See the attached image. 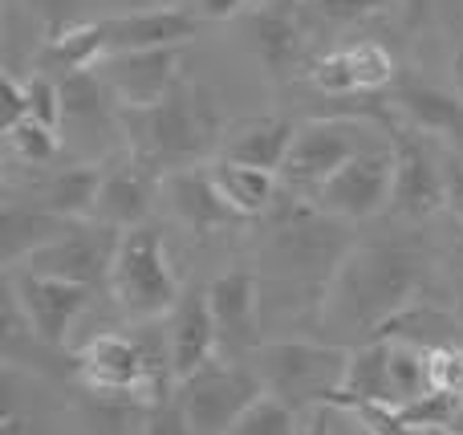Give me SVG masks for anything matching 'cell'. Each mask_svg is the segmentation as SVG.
I'll list each match as a JSON object with an SVG mask.
<instances>
[{
  "instance_id": "cell-23",
  "label": "cell",
  "mask_w": 463,
  "mask_h": 435,
  "mask_svg": "<svg viewBox=\"0 0 463 435\" xmlns=\"http://www.w3.org/2000/svg\"><path fill=\"white\" fill-rule=\"evenodd\" d=\"M293 138H297V127L288 118H248L224 138V155L220 159H236V163H248V167H264L280 175L288 151H293Z\"/></svg>"
},
{
  "instance_id": "cell-39",
  "label": "cell",
  "mask_w": 463,
  "mask_h": 435,
  "mask_svg": "<svg viewBox=\"0 0 463 435\" xmlns=\"http://www.w3.org/2000/svg\"><path fill=\"white\" fill-rule=\"evenodd\" d=\"M451 73H456V86L463 90V41L456 45V53H451Z\"/></svg>"
},
{
  "instance_id": "cell-34",
  "label": "cell",
  "mask_w": 463,
  "mask_h": 435,
  "mask_svg": "<svg viewBox=\"0 0 463 435\" xmlns=\"http://www.w3.org/2000/svg\"><path fill=\"white\" fill-rule=\"evenodd\" d=\"M391 0H313V8H317L326 21H362V16L378 13V8H386Z\"/></svg>"
},
{
  "instance_id": "cell-4",
  "label": "cell",
  "mask_w": 463,
  "mask_h": 435,
  "mask_svg": "<svg viewBox=\"0 0 463 435\" xmlns=\"http://www.w3.org/2000/svg\"><path fill=\"white\" fill-rule=\"evenodd\" d=\"M110 298L130 322H159L179 306V281L171 269L167 244L155 224H138L118 236L110 265Z\"/></svg>"
},
{
  "instance_id": "cell-13",
  "label": "cell",
  "mask_w": 463,
  "mask_h": 435,
  "mask_svg": "<svg viewBox=\"0 0 463 435\" xmlns=\"http://www.w3.org/2000/svg\"><path fill=\"white\" fill-rule=\"evenodd\" d=\"M244 37L252 45V53L264 61V70L272 73V81H288L293 70H301L305 61V5L301 0H256L244 16Z\"/></svg>"
},
{
  "instance_id": "cell-28",
  "label": "cell",
  "mask_w": 463,
  "mask_h": 435,
  "mask_svg": "<svg viewBox=\"0 0 463 435\" xmlns=\"http://www.w3.org/2000/svg\"><path fill=\"white\" fill-rule=\"evenodd\" d=\"M345 57H350V70H354V86H358V94H383V90H394V81L402 78L394 53L386 45H378V41H358V45H345Z\"/></svg>"
},
{
  "instance_id": "cell-6",
  "label": "cell",
  "mask_w": 463,
  "mask_h": 435,
  "mask_svg": "<svg viewBox=\"0 0 463 435\" xmlns=\"http://www.w3.org/2000/svg\"><path fill=\"white\" fill-rule=\"evenodd\" d=\"M374 151L370 147V127L354 118H309L297 127L293 151H288L285 167H280V184L288 192L309 200L326 179H334L350 159Z\"/></svg>"
},
{
  "instance_id": "cell-42",
  "label": "cell",
  "mask_w": 463,
  "mask_h": 435,
  "mask_svg": "<svg viewBox=\"0 0 463 435\" xmlns=\"http://www.w3.org/2000/svg\"><path fill=\"white\" fill-rule=\"evenodd\" d=\"M456 265L463 269V236H459V244H456Z\"/></svg>"
},
{
  "instance_id": "cell-31",
  "label": "cell",
  "mask_w": 463,
  "mask_h": 435,
  "mask_svg": "<svg viewBox=\"0 0 463 435\" xmlns=\"http://www.w3.org/2000/svg\"><path fill=\"white\" fill-rule=\"evenodd\" d=\"M305 81H309L313 90H321L326 98L358 94L345 49H334V53H317V57H309V65H305Z\"/></svg>"
},
{
  "instance_id": "cell-2",
  "label": "cell",
  "mask_w": 463,
  "mask_h": 435,
  "mask_svg": "<svg viewBox=\"0 0 463 435\" xmlns=\"http://www.w3.org/2000/svg\"><path fill=\"white\" fill-rule=\"evenodd\" d=\"M118 135L127 138V155H135L159 179L171 171L203 167L228 138L216 94L187 78L155 106H122Z\"/></svg>"
},
{
  "instance_id": "cell-19",
  "label": "cell",
  "mask_w": 463,
  "mask_h": 435,
  "mask_svg": "<svg viewBox=\"0 0 463 435\" xmlns=\"http://www.w3.org/2000/svg\"><path fill=\"white\" fill-rule=\"evenodd\" d=\"M167 338H171V358H175V379H187L200 366L216 358V322H212L208 289L203 293H184L179 306L167 317Z\"/></svg>"
},
{
  "instance_id": "cell-25",
  "label": "cell",
  "mask_w": 463,
  "mask_h": 435,
  "mask_svg": "<svg viewBox=\"0 0 463 435\" xmlns=\"http://www.w3.org/2000/svg\"><path fill=\"white\" fill-rule=\"evenodd\" d=\"M70 232V220L45 212L41 203H29V208H5V220H0V244H5V265L16 269L24 257H33L37 249L53 244L57 236Z\"/></svg>"
},
{
  "instance_id": "cell-11",
  "label": "cell",
  "mask_w": 463,
  "mask_h": 435,
  "mask_svg": "<svg viewBox=\"0 0 463 435\" xmlns=\"http://www.w3.org/2000/svg\"><path fill=\"white\" fill-rule=\"evenodd\" d=\"M208 306L220 358L248 363L260 350V277L252 269H228L208 285Z\"/></svg>"
},
{
  "instance_id": "cell-41",
  "label": "cell",
  "mask_w": 463,
  "mask_h": 435,
  "mask_svg": "<svg viewBox=\"0 0 463 435\" xmlns=\"http://www.w3.org/2000/svg\"><path fill=\"white\" fill-rule=\"evenodd\" d=\"M415 435H456V431H448V428H423V431H415Z\"/></svg>"
},
{
  "instance_id": "cell-29",
  "label": "cell",
  "mask_w": 463,
  "mask_h": 435,
  "mask_svg": "<svg viewBox=\"0 0 463 435\" xmlns=\"http://www.w3.org/2000/svg\"><path fill=\"white\" fill-rule=\"evenodd\" d=\"M301 431V415L277 395H260L244 415L236 420L232 435H297Z\"/></svg>"
},
{
  "instance_id": "cell-24",
  "label": "cell",
  "mask_w": 463,
  "mask_h": 435,
  "mask_svg": "<svg viewBox=\"0 0 463 435\" xmlns=\"http://www.w3.org/2000/svg\"><path fill=\"white\" fill-rule=\"evenodd\" d=\"M212 179L224 192V200L240 212L244 220H260L264 212H272L280 192V175L264 167H248V163L236 159H216L212 163Z\"/></svg>"
},
{
  "instance_id": "cell-30",
  "label": "cell",
  "mask_w": 463,
  "mask_h": 435,
  "mask_svg": "<svg viewBox=\"0 0 463 435\" xmlns=\"http://www.w3.org/2000/svg\"><path fill=\"white\" fill-rule=\"evenodd\" d=\"M5 135H8L13 155L21 163H29V167H45V163H53L57 155H61V138H57V130L41 127L37 118H24L21 127L5 130Z\"/></svg>"
},
{
  "instance_id": "cell-22",
  "label": "cell",
  "mask_w": 463,
  "mask_h": 435,
  "mask_svg": "<svg viewBox=\"0 0 463 435\" xmlns=\"http://www.w3.org/2000/svg\"><path fill=\"white\" fill-rule=\"evenodd\" d=\"M362 403H383V407H394L391 403V342L386 338H370V342H358L350 350V363H345V383L342 391L334 395L337 411H350V407H362Z\"/></svg>"
},
{
  "instance_id": "cell-5",
  "label": "cell",
  "mask_w": 463,
  "mask_h": 435,
  "mask_svg": "<svg viewBox=\"0 0 463 435\" xmlns=\"http://www.w3.org/2000/svg\"><path fill=\"white\" fill-rule=\"evenodd\" d=\"M260 395L264 383L252 371V363H228V358H212L208 366L179 379L175 387V403L192 435H232L236 420Z\"/></svg>"
},
{
  "instance_id": "cell-32",
  "label": "cell",
  "mask_w": 463,
  "mask_h": 435,
  "mask_svg": "<svg viewBox=\"0 0 463 435\" xmlns=\"http://www.w3.org/2000/svg\"><path fill=\"white\" fill-rule=\"evenodd\" d=\"M431 391L448 399H463V342L431 346Z\"/></svg>"
},
{
  "instance_id": "cell-36",
  "label": "cell",
  "mask_w": 463,
  "mask_h": 435,
  "mask_svg": "<svg viewBox=\"0 0 463 435\" xmlns=\"http://www.w3.org/2000/svg\"><path fill=\"white\" fill-rule=\"evenodd\" d=\"M443 192H448V208L463 220V159L459 155H443Z\"/></svg>"
},
{
  "instance_id": "cell-10",
  "label": "cell",
  "mask_w": 463,
  "mask_h": 435,
  "mask_svg": "<svg viewBox=\"0 0 463 435\" xmlns=\"http://www.w3.org/2000/svg\"><path fill=\"white\" fill-rule=\"evenodd\" d=\"M383 130H386V143H391V155H394L391 208L402 212V216H415V220L448 208V192H443V159H435L431 147L423 143V135L411 130L399 114H394Z\"/></svg>"
},
{
  "instance_id": "cell-15",
  "label": "cell",
  "mask_w": 463,
  "mask_h": 435,
  "mask_svg": "<svg viewBox=\"0 0 463 435\" xmlns=\"http://www.w3.org/2000/svg\"><path fill=\"white\" fill-rule=\"evenodd\" d=\"M155 192H163V179L155 175L151 167H143L135 155L106 159L94 220L106 228H114V232H130V228L146 224Z\"/></svg>"
},
{
  "instance_id": "cell-40",
  "label": "cell",
  "mask_w": 463,
  "mask_h": 435,
  "mask_svg": "<svg viewBox=\"0 0 463 435\" xmlns=\"http://www.w3.org/2000/svg\"><path fill=\"white\" fill-rule=\"evenodd\" d=\"M448 431L463 435V399H459V407H456V420H451V428H448Z\"/></svg>"
},
{
  "instance_id": "cell-18",
  "label": "cell",
  "mask_w": 463,
  "mask_h": 435,
  "mask_svg": "<svg viewBox=\"0 0 463 435\" xmlns=\"http://www.w3.org/2000/svg\"><path fill=\"white\" fill-rule=\"evenodd\" d=\"M391 106L411 130L463 147V94H448V90L402 73L391 90Z\"/></svg>"
},
{
  "instance_id": "cell-33",
  "label": "cell",
  "mask_w": 463,
  "mask_h": 435,
  "mask_svg": "<svg viewBox=\"0 0 463 435\" xmlns=\"http://www.w3.org/2000/svg\"><path fill=\"white\" fill-rule=\"evenodd\" d=\"M29 118H37L41 127H49V130H57L61 127V86H57L53 78H45V73H33L29 81Z\"/></svg>"
},
{
  "instance_id": "cell-14",
  "label": "cell",
  "mask_w": 463,
  "mask_h": 435,
  "mask_svg": "<svg viewBox=\"0 0 463 435\" xmlns=\"http://www.w3.org/2000/svg\"><path fill=\"white\" fill-rule=\"evenodd\" d=\"M184 53L179 49H138V53H110L98 65V78L110 86L118 106H155L184 81Z\"/></svg>"
},
{
  "instance_id": "cell-38",
  "label": "cell",
  "mask_w": 463,
  "mask_h": 435,
  "mask_svg": "<svg viewBox=\"0 0 463 435\" xmlns=\"http://www.w3.org/2000/svg\"><path fill=\"white\" fill-rule=\"evenodd\" d=\"M297 435H334L329 431V407H317V411H309L301 420V431Z\"/></svg>"
},
{
  "instance_id": "cell-7",
  "label": "cell",
  "mask_w": 463,
  "mask_h": 435,
  "mask_svg": "<svg viewBox=\"0 0 463 435\" xmlns=\"http://www.w3.org/2000/svg\"><path fill=\"white\" fill-rule=\"evenodd\" d=\"M78 374L90 391L98 395H127V399H143L151 403H167L159 391V379L151 371L143 342L135 334H98L86 346L78 350Z\"/></svg>"
},
{
  "instance_id": "cell-3",
  "label": "cell",
  "mask_w": 463,
  "mask_h": 435,
  "mask_svg": "<svg viewBox=\"0 0 463 435\" xmlns=\"http://www.w3.org/2000/svg\"><path fill=\"white\" fill-rule=\"evenodd\" d=\"M345 363H350V350L301 338L260 342V350L252 355V371L260 374L264 395H277L297 415L334 403L345 383Z\"/></svg>"
},
{
  "instance_id": "cell-21",
  "label": "cell",
  "mask_w": 463,
  "mask_h": 435,
  "mask_svg": "<svg viewBox=\"0 0 463 435\" xmlns=\"http://www.w3.org/2000/svg\"><path fill=\"white\" fill-rule=\"evenodd\" d=\"M102 171L106 163H70V167H57L41 179L37 200L45 212L81 224V220H94L98 208V187H102Z\"/></svg>"
},
{
  "instance_id": "cell-37",
  "label": "cell",
  "mask_w": 463,
  "mask_h": 435,
  "mask_svg": "<svg viewBox=\"0 0 463 435\" xmlns=\"http://www.w3.org/2000/svg\"><path fill=\"white\" fill-rule=\"evenodd\" d=\"M248 5H252V0H200L195 13H200L203 21H228V16H244Z\"/></svg>"
},
{
  "instance_id": "cell-1",
  "label": "cell",
  "mask_w": 463,
  "mask_h": 435,
  "mask_svg": "<svg viewBox=\"0 0 463 435\" xmlns=\"http://www.w3.org/2000/svg\"><path fill=\"white\" fill-rule=\"evenodd\" d=\"M423 277L427 257L415 244H358L337 265L317 317L334 334H354L358 342H370L391 317L415 306Z\"/></svg>"
},
{
  "instance_id": "cell-20",
  "label": "cell",
  "mask_w": 463,
  "mask_h": 435,
  "mask_svg": "<svg viewBox=\"0 0 463 435\" xmlns=\"http://www.w3.org/2000/svg\"><path fill=\"white\" fill-rule=\"evenodd\" d=\"M110 57V37H106V21H86V24H70V29L45 37V45L37 49L33 65L37 73L61 81L70 73H86Z\"/></svg>"
},
{
  "instance_id": "cell-27",
  "label": "cell",
  "mask_w": 463,
  "mask_h": 435,
  "mask_svg": "<svg viewBox=\"0 0 463 435\" xmlns=\"http://www.w3.org/2000/svg\"><path fill=\"white\" fill-rule=\"evenodd\" d=\"M391 342V403L407 407L431 395V346H419L407 338Z\"/></svg>"
},
{
  "instance_id": "cell-26",
  "label": "cell",
  "mask_w": 463,
  "mask_h": 435,
  "mask_svg": "<svg viewBox=\"0 0 463 435\" xmlns=\"http://www.w3.org/2000/svg\"><path fill=\"white\" fill-rule=\"evenodd\" d=\"M61 86V114L65 122H78V127H110L118 130V98L110 94L98 70L86 73H70V78L57 81Z\"/></svg>"
},
{
  "instance_id": "cell-9",
  "label": "cell",
  "mask_w": 463,
  "mask_h": 435,
  "mask_svg": "<svg viewBox=\"0 0 463 435\" xmlns=\"http://www.w3.org/2000/svg\"><path fill=\"white\" fill-rule=\"evenodd\" d=\"M8 298L21 309V322L33 334V342L57 350V346H65V334L73 330L78 314L86 309L90 289L86 285L61 281V277H41V273L13 269L8 273Z\"/></svg>"
},
{
  "instance_id": "cell-16",
  "label": "cell",
  "mask_w": 463,
  "mask_h": 435,
  "mask_svg": "<svg viewBox=\"0 0 463 435\" xmlns=\"http://www.w3.org/2000/svg\"><path fill=\"white\" fill-rule=\"evenodd\" d=\"M163 195H167L175 220L195 236H212V232H224V228L248 224L216 187L212 167H187V171L163 175Z\"/></svg>"
},
{
  "instance_id": "cell-17",
  "label": "cell",
  "mask_w": 463,
  "mask_h": 435,
  "mask_svg": "<svg viewBox=\"0 0 463 435\" xmlns=\"http://www.w3.org/2000/svg\"><path fill=\"white\" fill-rule=\"evenodd\" d=\"M195 8H143L130 16H106L110 53H138V49H179L203 29Z\"/></svg>"
},
{
  "instance_id": "cell-8",
  "label": "cell",
  "mask_w": 463,
  "mask_h": 435,
  "mask_svg": "<svg viewBox=\"0 0 463 435\" xmlns=\"http://www.w3.org/2000/svg\"><path fill=\"white\" fill-rule=\"evenodd\" d=\"M118 236L122 232L98 224V220H81V224H70V232L57 236L53 244H45V249H37L33 257H24L16 269L41 273V277H61V281L98 289V285H110V265H114Z\"/></svg>"
},
{
  "instance_id": "cell-35",
  "label": "cell",
  "mask_w": 463,
  "mask_h": 435,
  "mask_svg": "<svg viewBox=\"0 0 463 435\" xmlns=\"http://www.w3.org/2000/svg\"><path fill=\"white\" fill-rule=\"evenodd\" d=\"M24 118H29V86L5 73V130L21 127Z\"/></svg>"
},
{
  "instance_id": "cell-12",
  "label": "cell",
  "mask_w": 463,
  "mask_h": 435,
  "mask_svg": "<svg viewBox=\"0 0 463 435\" xmlns=\"http://www.w3.org/2000/svg\"><path fill=\"white\" fill-rule=\"evenodd\" d=\"M391 192H394V155L366 151L345 163L334 179H326L309 195V203L334 220H370L391 203Z\"/></svg>"
}]
</instances>
